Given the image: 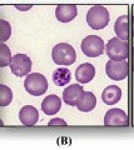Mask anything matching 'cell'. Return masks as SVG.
I'll return each instance as SVG.
<instances>
[{
	"label": "cell",
	"instance_id": "23",
	"mask_svg": "<svg viewBox=\"0 0 134 150\" xmlns=\"http://www.w3.org/2000/svg\"><path fill=\"white\" fill-rule=\"evenodd\" d=\"M133 70H134V48H133Z\"/></svg>",
	"mask_w": 134,
	"mask_h": 150
},
{
	"label": "cell",
	"instance_id": "8",
	"mask_svg": "<svg viewBox=\"0 0 134 150\" xmlns=\"http://www.w3.org/2000/svg\"><path fill=\"white\" fill-rule=\"evenodd\" d=\"M104 125L105 126H128L129 118L128 114L122 109H110L105 112L104 116Z\"/></svg>",
	"mask_w": 134,
	"mask_h": 150
},
{
	"label": "cell",
	"instance_id": "20",
	"mask_svg": "<svg viewBox=\"0 0 134 150\" xmlns=\"http://www.w3.org/2000/svg\"><path fill=\"white\" fill-rule=\"evenodd\" d=\"M11 35V28H10V24H9L8 21H5L3 19V20H0V40H1V43L4 41H6L9 38Z\"/></svg>",
	"mask_w": 134,
	"mask_h": 150
},
{
	"label": "cell",
	"instance_id": "2",
	"mask_svg": "<svg viewBox=\"0 0 134 150\" xmlns=\"http://www.w3.org/2000/svg\"><path fill=\"white\" fill-rule=\"evenodd\" d=\"M52 58L54 63L57 65H62V67H67V65H72L77 59L75 50L72 45L67 43H60L55 45L52 50Z\"/></svg>",
	"mask_w": 134,
	"mask_h": 150
},
{
	"label": "cell",
	"instance_id": "19",
	"mask_svg": "<svg viewBox=\"0 0 134 150\" xmlns=\"http://www.w3.org/2000/svg\"><path fill=\"white\" fill-rule=\"evenodd\" d=\"M11 60H13V56L10 53V49L8 48V45L1 43L0 44V67L4 68L6 65H10Z\"/></svg>",
	"mask_w": 134,
	"mask_h": 150
},
{
	"label": "cell",
	"instance_id": "18",
	"mask_svg": "<svg viewBox=\"0 0 134 150\" xmlns=\"http://www.w3.org/2000/svg\"><path fill=\"white\" fill-rule=\"evenodd\" d=\"M11 100H13L11 89L6 85H4V84H0V105L6 106L10 104Z\"/></svg>",
	"mask_w": 134,
	"mask_h": 150
},
{
	"label": "cell",
	"instance_id": "11",
	"mask_svg": "<svg viewBox=\"0 0 134 150\" xmlns=\"http://www.w3.org/2000/svg\"><path fill=\"white\" fill-rule=\"evenodd\" d=\"M83 93H84V89L79 84H74V85H69L64 89L63 93V100L67 105H77L78 100L82 98Z\"/></svg>",
	"mask_w": 134,
	"mask_h": 150
},
{
	"label": "cell",
	"instance_id": "5",
	"mask_svg": "<svg viewBox=\"0 0 134 150\" xmlns=\"http://www.w3.org/2000/svg\"><path fill=\"white\" fill-rule=\"evenodd\" d=\"M80 48L84 55L89 56V58H96V56L103 54L104 41L98 35H89L84 38V40L80 44Z\"/></svg>",
	"mask_w": 134,
	"mask_h": 150
},
{
	"label": "cell",
	"instance_id": "3",
	"mask_svg": "<svg viewBox=\"0 0 134 150\" xmlns=\"http://www.w3.org/2000/svg\"><path fill=\"white\" fill-rule=\"evenodd\" d=\"M105 51L110 60L123 62V60H127L129 56V45L127 41L121 40L118 38H113L105 45Z\"/></svg>",
	"mask_w": 134,
	"mask_h": 150
},
{
	"label": "cell",
	"instance_id": "16",
	"mask_svg": "<svg viewBox=\"0 0 134 150\" xmlns=\"http://www.w3.org/2000/svg\"><path fill=\"white\" fill-rule=\"evenodd\" d=\"M96 105V98L95 95L91 91H84L83 95L79 100L77 103V108L79 109L80 111H84V112H88V111H91L95 108Z\"/></svg>",
	"mask_w": 134,
	"mask_h": 150
},
{
	"label": "cell",
	"instance_id": "21",
	"mask_svg": "<svg viewBox=\"0 0 134 150\" xmlns=\"http://www.w3.org/2000/svg\"><path fill=\"white\" fill-rule=\"evenodd\" d=\"M48 126H67V121L63 120V119L55 118V119H52V120L49 121Z\"/></svg>",
	"mask_w": 134,
	"mask_h": 150
},
{
	"label": "cell",
	"instance_id": "6",
	"mask_svg": "<svg viewBox=\"0 0 134 150\" xmlns=\"http://www.w3.org/2000/svg\"><path fill=\"white\" fill-rule=\"evenodd\" d=\"M105 73L112 80L115 81L124 80L129 74V64L127 60H123V62L109 60L107 65H105Z\"/></svg>",
	"mask_w": 134,
	"mask_h": 150
},
{
	"label": "cell",
	"instance_id": "1",
	"mask_svg": "<svg viewBox=\"0 0 134 150\" xmlns=\"http://www.w3.org/2000/svg\"><path fill=\"white\" fill-rule=\"evenodd\" d=\"M86 23L91 29H104L109 23V11L103 5H94L86 13Z\"/></svg>",
	"mask_w": 134,
	"mask_h": 150
},
{
	"label": "cell",
	"instance_id": "14",
	"mask_svg": "<svg viewBox=\"0 0 134 150\" xmlns=\"http://www.w3.org/2000/svg\"><path fill=\"white\" fill-rule=\"evenodd\" d=\"M122 98V89L117 85H109L101 93V100L105 105H114L121 100Z\"/></svg>",
	"mask_w": 134,
	"mask_h": 150
},
{
	"label": "cell",
	"instance_id": "17",
	"mask_svg": "<svg viewBox=\"0 0 134 150\" xmlns=\"http://www.w3.org/2000/svg\"><path fill=\"white\" fill-rule=\"evenodd\" d=\"M72 79V75H70V70L67 69V68H58L57 70H54L53 73V81L55 85L58 86H64L69 84Z\"/></svg>",
	"mask_w": 134,
	"mask_h": 150
},
{
	"label": "cell",
	"instance_id": "7",
	"mask_svg": "<svg viewBox=\"0 0 134 150\" xmlns=\"http://www.w3.org/2000/svg\"><path fill=\"white\" fill-rule=\"evenodd\" d=\"M11 73L16 76H24V75H29L31 70V60L25 54H16L13 56V60L10 63Z\"/></svg>",
	"mask_w": 134,
	"mask_h": 150
},
{
	"label": "cell",
	"instance_id": "9",
	"mask_svg": "<svg viewBox=\"0 0 134 150\" xmlns=\"http://www.w3.org/2000/svg\"><path fill=\"white\" fill-rule=\"evenodd\" d=\"M78 15L77 5L73 4H60L55 9V16L59 21L62 23H69L73 19H75Z\"/></svg>",
	"mask_w": 134,
	"mask_h": 150
},
{
	"label": "cell",
	"instance_id": "15",
	"mask_svg": "<svg viewBox=\"0 0 134 150\" xmlns=\"http://www.w3.org/2000/svg\"><path fill=\"white\" fill-rule=\"evenodd\" d=\"M114 31L118 39L127 41L129 38V16L128 15H122L115 20L114 24Z\"/></svg>",
	"mask_w": 134,
	"mask_h": 150
},
{
	"label": "cell",
	"instance_id": "22",
	"mask_svg": "<svg viewBox=\"0 0 134 150\" xmlns=\"http://www.w3.org/2000/svg\"><path fill=\"white\" fill-rule=\"evenodd\" d=\"M132 31H133V35H134V16H133V24H132Z\"/></svg>",
	"mask_w": 134,
	"mask_h": 150
},
{
	"label": "cell",
	"instance_id": "12",
	"mask_svg": "<svg viewBox=\"0 0 134 150\" xmlns=\"http://www.w3.org/2000/svg\"><path fill=\"white\" fill-rule=\"evenodd\" d=\"M95 75V68L90 63H83L75 70V79L80 84H88L93 80Z\"/></svg>",
	"mask_w": 134,
	"mask_h": 150
},
{
	"label": "cell",
	"instance_id": "10",
	"mask_svg": "<svg viewBox=\"0 0 134 150\" xmlns=\"http://www.w3.org/2000/svg\"><path fill=\"white\" fill-rule=\"evenodd\" d=\"M19 119L23 125L25 126H34L39 120V112L35 106L25 105L19 111Z\"/></svg>",
	"mask_w": 134,
	"mask_h": 150
},
{
	"label": "cell",
	"instance_id": "4",
	"mask_svg": "<svg viewBox=\"0 0 134 150\" xmlns=\"http://www.w3.org/2000/svg\"><path fill=\"white\" fill-rule=\"evenodd\" d=\"M25 90L34 96H40L47 91L48 89V80L43 74L40 73H31L26 75L24 81Z\"/></svg>",
	"mask_w": 134,
	"mask_h": 150
},
{
	"label": "cell",
	"instance_id": "13",
	"mask_svg": "<svg viewBox=\"0 0 134 150\" xmlns=\"http://www.w3.org/2000/svg\"><path fill=\"white\" fill-rule=\"evenodd\" d=\"M62 108V99L57 95H48L41 103V110L47 115H55Z\"/></svg>",
	"mask_w": 134,
	"mask_h": 150
}]
</instances>
